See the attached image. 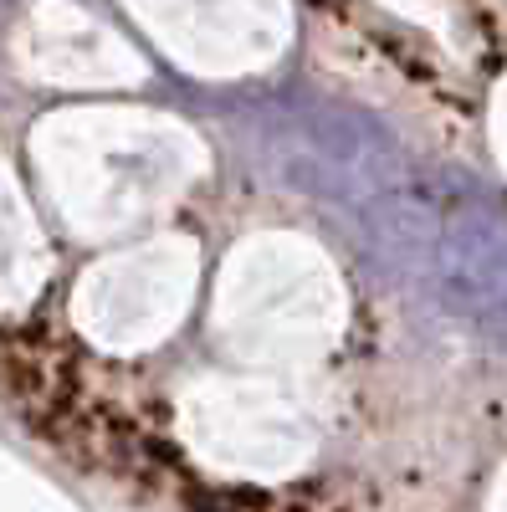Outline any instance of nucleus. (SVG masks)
I'll list each match as a JSON object with an SVG mask.
<instances>
[{"instance_id": "obj_1", "label": "nucleus", "mask_w": 507, "mask_h": 512, "mask_svg": "<svg viewBox=\"0 0 507 512\" xmlns=\"http://www.w3.org/2000/svg\"><path fill=\"white\" fill-rule=\"evenodd\" d=\"M41 195L77 241H118L205 180L210 154L190 123L154 108H57L31 128Z\"/></svg>"}, {"instance_id": "obj_2", "label": "nucleus", "mask_w": 507, "mask_h": 512, "mask_svg": "<svg viewBox=\"0 0 507 512\" xmlns=\"http://www.w3.org/2000/svg\"><path fill=\"white\" fill-rule=\"evenodd\" d=\"M210 323L246 369L308 374L344 338L349 287L318 241L262 231L221 262Z\"/></svg>"}, {"instance_id": "obj_3", "label": "nucleus", "mask_w": 507, "mask_h": 512, "mask_svg": "<svg viewBox=\"0 0 507 512\" xmlns=\"http://www.w3.org/2000/svg\"><path fill=\"white\" fill-rule=\"evenodd\" d=\"M175 436L200 472L277 487L313 466L323 446V400L308 374H200L175 400Z\"/></svg>"}, {"instance_id": "obj_4", "label": "nucleus", "mask_w": 507, "mask_h": 512, "mask_svg": "<svg viewBox=\"0 0 507 512\" xmlns=\"http://www.w3.org/2000/svg\"><path fill=\"white\" fill-rule=\"evenodd\" d=\"M200 292V246L190 236H144L108 251L72 287V318L103 354H144L175 333Z\"/></svg>"}, {"instance_id": "obj_5", "label": "nucleus", "mask_w": 507, "mask_h": 512, "mask_svg": "<svg viewBox=\"0 0 507 512\" xmlns=\"http://www.w3.org/2000/svg\"><path fill=\"white\" fill-rule=\"evenodd\" d=\"M169 62L195 77H246L292 41V0H123Z\"/></svg>"}, {"instance_id": "obj_6", "label": "nucleus", "mask_w": 507, "mask_h": 512, "mask_svg": "<svg viewBox=\"0 0 507 512\" xmlns=\"http://www.w3.org/2000/svg\"><path fill=\"white\" fill-rule=\"evenodd\" d=\"M11 57L31 82L72 93H118L149 77L134 41L82 0H31L11 36Z\"/></svg>"}, {"instance_id": "obj_7", "label": "nucleus", "mask_w": 507, "mask_h": 512, "mask_svg": "<svg viewBox=\"0 0 507 512\" xmlns=\"http://www.w3.org/2000/svg\"><path fill=\"white\" fill-rule=\"evenodd\" d=\"M52 272V246L21 190V180L0 164V313H21Z\"/></svg>"}, {"instance_id": "obj_8", "label": "nucleus", "mask_w": 507, "mask_h": 512, "mask_svg": "<svg viewBox=\"0 0 507 512\" xmlns=\"http://www.w3.org/2000/svg\"><path fill=\"white\" fill-rule=\"evenodd\" d=\"M492 144H497V159L507 169V77L497 82V93H492Z\"/></svg>"}, {"instance_id": "obj_9", "label": "nucleus", "mask_w": 507, "mask_h": 512, "mask_svg": "<svg viewBox=\"0 0 507 512\" xmlns=\"http://www.w3.org/2000/svg\"><path fill=\"white\" fill-rule=\"evenodd\" d=\"M487 512H507V461L497 466V482L487 492Z\"/></svg>"}]
</instances>
